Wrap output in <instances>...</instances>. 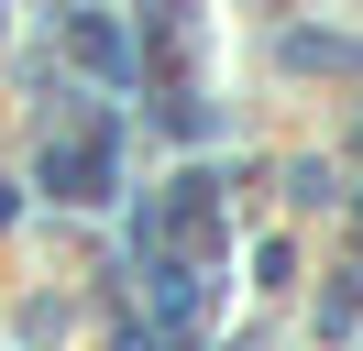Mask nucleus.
<instances>
[{
    "mask_svg": "<svg viewBox=\"0 0 363 351\" xmlns=\"http://www.w3.org/2000/svg\"><path fill=\"white\" fill-rule=\"evenodd\" d=\"M45 187L55 197H111V121H77L67 143H45Z\"/></svg>",
    "mask_w": 363,
    "mask_h": 351,
    "instance_id": "nucleus-1",
    "label": "nucleus"
}]
</instances>
